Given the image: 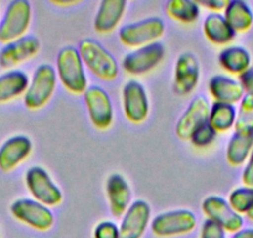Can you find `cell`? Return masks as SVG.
Returning a JSON list of instances; mask_svg holds the SVG:
<instances>
[{
    "mask_svg": "<svg viewBox=\"0 0 253 238\" xmlns=\"http://www.w3.org/2000/svg\"><path fill=\"white\" fill-rule=\"evenodd\" d=\"M57 74L65 88L72 93H84L87 89V76L84 61L79 50L66 46L57 55Z\"/></svg>",
    "mask_w": 253,
    "mask_h": 238,
    "instance_id": "1",
    "label": "cell"
},
{
    "mask_svg": "<svg viewBox=\"0 0 253 238\" xmlns=\"http://www.w3.org/2000/svg\"><path fill=\"white\" fill-rule=\"evenodd\" d=\"M79 53L84 64L98 79L113 81L118 76V64L116 58L99 42L92 39H84L80 42Z\"/></svg>",
    "mask_w": 253,
    "mask_h": 238,
    "instance_id": "2",
    "label": "cell"
},
{
    "mask_svg": "<svg viewBox=\"0 0 253 238\" xmlns=\"http://www.w3.org/2000/svg\"><path fill=\"white\" fill-rule=\"evenodd\" d=\"M31 5L26 0H14L0 21V42L10 43L24 38L30 26Z\"/></svg>",
    "mask_w": 253,
    "mask_h": 238,
    "instance_id": "3",
    "label": "cell"
},
{
    "mask_svg": "<svg viewBox=\"0 0 253 238\" xmlns=\"http://www.w3.org/2000/svg\"><path fill=\"white\" fill-rule=\"evenodd\" d=\"M56 88V71L51 65H40L34 72L31 82L24 96L29 109H39L50 101Z\"/></svg>",
    "mask_w": 253,
    "mask_h": 238,
    "instance_id": "4",
    "label": "cell"
},
{
    "mask_svg": "<svg viewBox=\"0 0 253 238\" xmlns=\"http://www.w3.org/2000/svg\"><path fill=\"white\" fill-rule=\"evenodd\" d=\"M165 25L162 19L149 18L126 25L119 30V40L126 46H147L164 34Z\"/></svg>",
    "mask_w": 253,
    "mask_h": 238,
    "instance_id": "5",
    "label": "cell"
},
{
    "mask_svg": "<svg viewBox=\"0 0 253 238\" xmlns=\"http://www.w3.org/2000/svg\"><path fill=\"white\" fill-rule=\"evenodd\" d=\"M10 212L16 220L31 226L39 231H46L53 225V213L47 206L36 200L20 198L11 205Z\"/></svg>",
    "mask_w": 253,
    "mask_h": 238,
    "instance_id": "6",
    "label": "cell"
},
{
    "mask_svg": "<svg viewBox=\"0 0 253 238\" xmlns=\"http://www.w3.org/2000/svg\"><path fill=\"white\" fill-rule=\"evenodd\" d=\"M25 181L31 195L42 205L56 206L62 201V193L42 167L34 166L29 169Z\"/></svg>",
    "mask_w": 253,
    "mask_h": 238,
    "instance_id": "7",
    "label": "cell"
},
{
    "mask_svg": "<svg viewBox=\"0 0 253 238\" xmlns=\"http://www.w3.org/2000/svg\"><path fill=\"white\" fill-rule=\"evenodd\" d=\"M196 226V216L189 210L164 212L152 221V231L159 237L182 235L193 231Z\"/></svg>",
    "mask_w": 253,
    "mask_h": 238,
    "instance_id": "8",
    "label": "cell"
},
{
    "mask_svg": "<svg viewBox=\"0 0 253 238\" xmlns=\"http://www.w3.org/2000/svg\"><path fill=\"white\" fill-rule=\"evenodd\" d=\"M84 102L92 123L98 129H107L113 122V106L108 93L98 86L88 87L84 92Z\"/></svg>",
    "mask_w": 253,
    "mask_h": 238,
    "instance_id": "9",
    "label": "cell"
},
{
    "mask_svg": "<svg viewBox=\"0 0 253 238\" xmlns=\"http://www.w3.org/2000/svg\"><path fill=\"white\" fill-rule=\"evenodd\" d=\"M164 46L160 42H153L128 53L123 58V69L130 75H143L149 72L160 64L164 57Z\"/></svg>",
    "mask_w": 253,
    "mask_h": 238,
    "instance_id": "10",
    "label": "cell"
},
{
    "mask_svg": "<svg viewBox=\"0 0 253 238\" xmlns=\"http://www.w3.org/2000/svg\"><path fill=\"white\" fill-rule=\"evenodd\" d=\"M209 113H210V104L204 97L198 96L190 102L189 107L180 117L176 124V135L181 140H190L194 133L209 122Z\"/></svg>",
    "mask_w": 253,
    "mask_h": 238,
    "instance_id": "11",
    "label": "cell"
},
{
    "mask_svg": "<svg viewBox=\"0 0 253 238\" xmlns=\"http://www.w3.org/2000/svg\"><path fill=\"white\" fill-rule=\"evenodd\" d=\"M203 211L209 220L213 221L225 231L238 232L243 226L242 216L238 215L225 198L220 196H210L203 202Z\"/></svg>",
    "mask_w": 253,
    "mask_h": 238,
    "instance_id": "12",
    "label": "cell"
},
{
    "mask_svg": "<svg viewBox=\"0 0 253 238\" xmlns=\"http://www.w3.org/2000/svg\"><path fill=\"white\" fill-rule=\"evenodd\" d=\"M123 109L126 119L142 123L149 113V101L144 87L138 81L126 82L123 87Z\"/></svg>",
    "mask_w": 253,
    "mask_h": 238,
    "instance_id": "13",
    "label": "cell"
},
{
    "mask_svg": "<svg viewBox=\"0 0 253 238\" xmlns=\"http://www.w3.org/2000/svg\"><path fill=\"white\" fill-rule=\"evenodd\" d=\"M40 51V41L34 36H24L19 40L6 43L0 51V66L11 69L21 62L30 60Z\"/></svg>",
    "mask_w": 253,
    "mask_h": 238,
    "instance_id": "14",
    "label": "cell"
},
{
    "mask_svg": "<svg viewBox=\"0 0 253 238\" xmlns=\"http://www.w3.org/2000/svg\"><path fill=\"white\" fill-rule=\"evenodd\" d=\"M200 79V66L198 58L190 52L180 55L175 65L174 88L179 94H189L198 86Z\"/></svg>",
    "mask_w": 253,
    "mask_h": 238,
    "instance_id": "15",
    "label": "cell"
},
{
    "mask_svg": "<svg viewBox=\"0 0 253 238\" xmlns=\"http://www.w3.org/2000/svg\"><path fill=\"white\" fill-rule=\"evenodd\" d=\"M150 218V206L145 201L138 200L133 202L126 211L119 235L121 238H142Z\"/></svg>",
    "mask_w": 253,
    "mask_h": 238,
    "instance_id": "16",
    "label": "cell"
},
{
    "mask_svg": "<svg viewBox=\"0 0 253 238\" xmlns=\"http://www.w3.org/2000/svg\"><path fill=\"white\" fill-rule=\"evenodd\" d=\"M33 150L31 140L25 135L11 137L0 147V170L11 171L30 155Z\"/></svg>",
    "mask_w": 253,
    "mask_h": 238,
    "instance_id": "17",
    "label": "cell"
},
{
    "mask_svg": "<svg viewBox=\"0 0 253 238\" xmlns=\"http://www.w3.org/2000/svg\"><path fill=\"white\" fill-rule=\"evenodd\" d=\"M126 8V0H103L94 18V29L101 34L111 33L121 21Z\"/></svg>",
    "mask_w": 253,
    "mask_h": 238,
    "instance_id": "18",
    "label": "cell"
},
{
    "mask_svg": "<svg viewBox=\"0 0 253 238\" xmlns=\"http://www.w3.org/2000/svg\"><path fill=\"white\" fill-rule=\"evenodd\" d=\"M107 195L114 216L119 217L128 210L130 202V188L122 175L113 174L107 180Z\"/></svg>",
    "mask_w": 253,
    "mask_h": 238,
    "instance_id": "19",
    "label": "cell"
},
{
    "mask_svg": "<svg viewBox=\"0 0 253 238\" xmlns=\"http://www.w3.org/2000/svg\"><path fill=\"white\" fill-rule=\"evenodd\" d=\"M209 89H210L211 96L215 98L216 102L227 104H235L237 102L242 101L245 97L242 86L240 82L230 79L226 76H213L209 83Z\"/></svg>",
    "mask_w": 253,
    "mask_h": 238,
    "instance_id": "20",
    "label": "cell"
},
{
    "mask_svg": "<svg viewBox=\"0 0 253 238\" xmlns=\"http://www.w3.org/2000/svg\"><path fill=\"white\" fill-rule=\"evenodd\" d=\"M253 152V132H236L228 142L226 159L232 166H241Z\"/></svg>",
    "mask_w": 253,
    "mask_h": 238,
    "instance_id": "21",
    "label": "cell"
},
{
    "mask_svg": "<svg viewBox=\"0 0 253 238\" xmlns=\"http://www.w3.org/2000/svg\"><path fill=\"white\" fill-rule=\"evenodd\" d=\"M226 21L235 33H246L253 25V13L242 0H231L225 9Z\"/></svg>",
    "mask_w": 253,
    "mask_h": 238,
    "instance_id": "22",
    "label": "cell"
},
{
    "mask_svg": "<svg viewBox=\"0 0 253 238\" xmlns=\"http://www.w3.org/2000/svg\"><path fill=\"white\" fill-rule=\"evenodd\" d=\"M218 61L226 71L238 76L251 69V55L246 48L240 46L223 48L218 55Z\"/></svg>",
    "mask_w": 253,
    "mask_h": 238,
    "instance_id": "23",
    "label": "cell"
},
{
    "mask_svg": "<svg viewBox=\"0 0 253 238\" xmlns=\"http://www.w3.org/2000/svg\"><path fill=\"white\" fill-rule=\"evenodd\" d=\"M29 87V77L23 71H9L0 76V103L16 98Z\"/></svg>",
    "mask_w": 253,
    "mask_h": 238,
    "instance_id": "24",
    "label": "cell"
},
{
    "mask_svg": "<svg viewBox=\"0 0 253 238\" xmlns=\"http://www.w3.org/2000/svg\"><path fill=\"white\" fill-rule=\"evenodd\" d=\"M204 33L206 38L216 45H225V43L231 42L236 35L226 19L220 14H210L205 19Z\"/></svg>",
    "mask_w": 253,
    "mask_h": 238,
    "instance_id": "25",
    "label": "cell"
},
{
    "mask_svg": "<svg viewBox=\"0 0 253 238\" xmlns=\"http://www.w3.org/2000/svg\"><path fill=\"white\" fill-rule=\"evenodd\" d=\"M236 112L235 106L227 103H220L215 102L210 107V113H209V124L212 127L216 133L227 132L232 127H235Z\"/></svg>",
    "mask_w": 253,
    "mask_h": 238,
    "instance_id": "26",
    "label": "cell"
},
{
    "mask_svg": "<svg viewBox=\"0 0 253 238\" xmlns=\"http://www.w3.org/2000/svg\"><path fill=\"white\" fill-rule=\"evenodd\" d=\"M167 13L174 20L190 24L199 18L200 8L199 4L193 0H170L167 3Z\"/></svg>",
    "mask_w": 253,
    "mask_h": 238,
    "instance_id": "27",
    "label": "cell"
},
{
    "mask_svg": "<svg viewBox=\"0 0 253 238\" xmlns=\"http://www.w3.org/2000/svg\"><path fill=\"white\" fill-rule=\"evenodd\" d=\"M235 129L238 133L253 132V96L245 94L240 103Z\"/></svg>",
    "mask_w": 253,
    "mask_h": 238,
    "instance_id": "28",
    "label": "cell"
},
{
    "mask_svg": "<svg viewBox=\"0 0 253 238\" xmlns=\"http://www.w3.org/2000/svg\"><path fill=\"white\" fill-rule=\"evenodd\" d=\"M227 202L238 215H247L253 208V189L246 186L236 189L230 194Z\"/></svg>",
    "mask_w": 253,
    "mask_h": 238,
    "instance_id": "29",
    "label": "cell"
},
{
    "mask_svg": "<svg viewBox=\"0 0 253 238\" xmlns=\"http://www.w3.org/2000/svg\"><path fill=\"white\" fill-rule=\"evenodd\" d=\"M216 134H217V133L212 129V127H211L208 122L204 125H201V127L194 133L190 140H191V143H193L194 145H196V147H206V145L211 144V143L213 142Z\"/></svg>",
    "mask_w": 253,
    "mask_h": 238,
    "instance_id": "30",
    "label": "cell"
},
{
    "mask_svg": "<svg viewBox=\"0 0 253 238\" xmlns=\"http://www.w3.org/2000/svg\"><path fill=\"white\" fill-rule=\"evenodd\" d=\"M94 238H121L119 227L111 221L101 222L94 230Z\"/></svg>",
    "mask_w": 253,
    "mask_h": 238,
    "instance_id": "31",
    "label": "cell"
},
{
    "mask_svg": "<svg viewBox=\"0 0 253 238\" xmlns=\"http://www.w3.org/2000/svg\"><path fill=\"white\" fill-rule=\"evenodd\" d=\"M201 238H226L225 230L213 221L208 220L201 228Z\"/></svg>",
    "mask_w": 253,
    "mask_h": 238,
    "instance_id": "32",
    "label": "cell"
},
{
    "mask_svg": "<svg viewBox=\"0 0 253 238\" xmlns=\"http://www.w3.org/2000/svg\"><path fill=\"white\" fill-rule=\"evenodd\" d=\"M240 84L242 86L243 92L248 96H253V69H248L240 76Z\"/></svg>",
    "mask_w": 253,
    "mask_h": 238,
    "instance_id": "33",
    "label": "cell"
},
{
    "mask_svg": "<svg viewBox=\"0 0 253 238\" xmlns=\"http://www.w3.org/2000/svg\"><path fill=\"white\" fill-rule=\"evenodd\" d=\"M242 183L246 188L253 189V152L251 153L250 158L247 160L245 169L242 172Z\"/></svg>",
    "mask_w": 253,
    "mask_h": 238,
    "instance_id": "34",
    "label": "cell"
},
{
    "mask_svg": "<svg viewBox=\"0 0 253 238\" xmlns=\"http://www.w3.org/2000/svg\"><path fill=\"white\" fill-rule=\"evenodd\" d=\"M199 4L206 6V8L211 9V10H225L227 6L228 1L227 0H210V1H200Z\"/></svg>",
    "mask_w": 253,
    "mask_h": 238,
    "instance_id": "35",
    "label": "cell"
},
{
    "mask_svg": "<svg viewBox=\"0 0 253 238\" xmlns=\"http://www.w3.org/2000/svg\"><path fill=\"white\" fill-rule=\"evenodd\" d=\"M232 238H253V228H246V230H240L235 233Z\"/></svg>",
    "mask_w": 253,
    "mask_h": 238,
    "instance_id": "36",
    "label": "cell"
},
{
    "mask_svg": "<svg viewBox=\"0 0 253 238\" xmlns=\"http://www.w3.org/2000/svg\"><path fill=\"white\" fill-rule=\"evenodd\" d=\"M247 218H248V220L253 221V208H252V210L250 211V212L247 213Z\"/></svg>",
    "mask_w": 253,
    "mask_h": 238,
    "instance_id": "37",
    "label": "cell"
}]
</instances>
